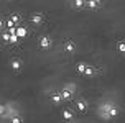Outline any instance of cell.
<instances>
[{
	"label": "cell",
	"instance_id": "cell-1",
	"mask_svg": "<svg viewBox=\"0 0 125 123\" xmlns=\"http://www.w3.org/2000/svg\"><path fill=\"white\" fill-rule=\"evenodd\" d=\"M40 44H41V48H48V46L51 44L50 38H41V41H40Z\"/></svg>",
	"mask_w": 125,
	"mask_h": 123
},
{
	"label": "cell",
	"instance_id": "cell-2",
	"mask_svg": "<svg viewBox=\"0 0 125 123\" xmlns=\"http://www.w3.org/2000/svg\"><path fill=\"white\" fill-rule=\"evenodd\" d=\"M12 67L15 69V71H18V69L21 67V62H20V61H17V59H13V61H12Z\"/></svg>",
	"mask_w": 125,
	"mask_h": 123
},
{
	"label": "cell",
	"instance_id": "cell-3",
	"mask_svg": "<svg viewBox=\"0 0 125 123\" xmlns=\"http://www.w3.org/2000/svg\"><path fill=\"white\" fill-rule=\"evenodd\" d=\"M66 51H68V53H73V51H74V43H73V41H68V44H66Z\"/></svg>",
	"mask_w": 125,
	"mask_h": 123
},
{
	"label": "cell",
	"instance_id": "cell-4",
	"mask_svg": "<svg viewBox=\"0 0 125 123\" xmlns=\"http://www.w3.org/2000/svg\"><path fill=\"white\" fill-rule=\"evenodd\" d=\"M86 67H87V66H84V64H79V66H77V71H79V72H86Z\"/></svg>",
	"mask_w": 125,
	"mask_h": 123
},
{
	"label": "cell",
	"instance_id": "cell-5",
	"mask_svg": "<svg viewBox=\"0 0 125 123\" xmlns=\"http://www.w3.org/2000/svg\"><path fill=\"white\" fill-rule=\"evenodd\" d=\"M17 33H18V36H25V35H26V30L20 28V30H17Z\"/></svg>",
	"mask_w": 125,
	"mask_h": 123
},
{
	"label": "cell",
	"instance_id": "cell-6",
	"mask_svg": "<svg viewBox=\"0 0 125 123\" xmlns=\"http://www.w3.org/2000/svg\"><path fill=\"white\" fill-rule=\"evenodd\" d=\"M31 20H33V23H40V21H41V17H40V15L36 17V15H35V17H33Z\"/></svg>",
	"mask_w": 125,
	"mask_h": 123
},
{
	"label": "cell",
	"instance_id": "cell-7",
	"mask_svg": "<svg viewBox=\"0 0 125 123\" xmlns=\"http://www.w3.org/2000/svg\"><path fill=\"white\" fill-rule=\"evenodd\" d=\"M77 108H79V110H84V108H86V104H84V102H79V104H77Z\"/></svg>",
	"mask_w": 125,
	"mask_h": 123
},
{
	"label": "cell",
	"instance_id": "cell-8",
	"mask_svg": "<svg viewBox=\"0 0 125 123\" xmlns=\"http://www.w3.org/2000/svg\"><path fill=\"white\" fill-rule=\"evenodd\" d=\"M10 20H12L13 23H18V20H20V17H18V15H13V17H12V18H10Z\"/></svg>",
	"mask_w": 125,
	"mask_h": 123
},
{
	"label": "cell",
	"instance_id": "cell-9",
	"mask_svg": "<svg viewBox=\"0 0 125 123\" xmlns=\"http://www.w3.org/2000/svg\"><path fill=\"white\" fill-rule=\"evenodd\" d=\"M64 117L68 118V120H71V118H73V115H71V112H64Z\"/></svg>",
	"mask_w": 125,
	"mask_h": 123
},
{
	"label": "cell",
	"instance_id": "cell-10",
	"mask_svg": "<svg viewBox=\"0 0 125 123\" xmlns=\"http://www.w3.org/2000/svg\"><path fill=\"white\" fill-rule=\"evenodd\" d=\"M119 48H120V51H125V43H120Z\"/></svg>",
	"mask_w": 125,
	"mask_h": 123
},
{
	"label": "cell",
	"instance_id": "cell-11",
	"mask_svg": "<svg viewBox=\"0 0 125 123\" xmlns=\"http://www.w3.org/2000/svg\"><path fill=\"white\" fill-rule=\"evenodd\" d=\"M3 39H5V41H10V35H7V33H5V35H3Z\"/></svg>",
	"mask_w": 125,
	"mask_h": 123
},
{
	"label": "cell",
	"instance_id": "cell-12",
	"mask_svg": "<svg viewBox=\"0 0 125 123\" xmlns=\"http://www.w3.org/2000/svg\"><path fill=\"white\" fill-rule=\"evenodd\" d=\"M53 100H54V102L58 104V102H59V95H54V97H53Z\"/></svg>",
	"mask_w": 125,
	"mask_h": 123
},
{
	"label": "cell",
	"instance_id": "cell-13",
	"mask_svg": "<svg viewBox=\"0 0 125 123\" xmlns=\"http://www.w3.org/2000/svg\"><path fill=\"white\" fill-rule=\"evenodd\" d=\"M2 26H3V21H2V20H0V28H2Z\"/></svg>",
	"mask_w": 125,
	"mask_h": 123
},
{
	"label": "cell",
	"instance_id": "cell-14",
	"mask_svg": "<svg viewBox=\"0 0 125 123\" xmlns=\"http://www.w3.org/2000/svg\"><path fill=\"white\" fill-rule=\"evenodd\" d=\"M2 112H3V107H2V105H0V113H2Z\"/></svg>",
	"mask_w": 125,
	"mask_h": 123
},
{
	"label": "cell",
	"instance_id": "cell-15",
	"mask_svg": "<svg viewBox=\"0 0 125 123\" xmlns=\"http://www.w3.org/2000/svg\"><path fill=\"white\" fill-rule=\"evenodd\" d=\"M95 2H99V0H95Z\"/></svg>",
	"mask_w": 125,
	"mask_h": 123
}]
</instances>
